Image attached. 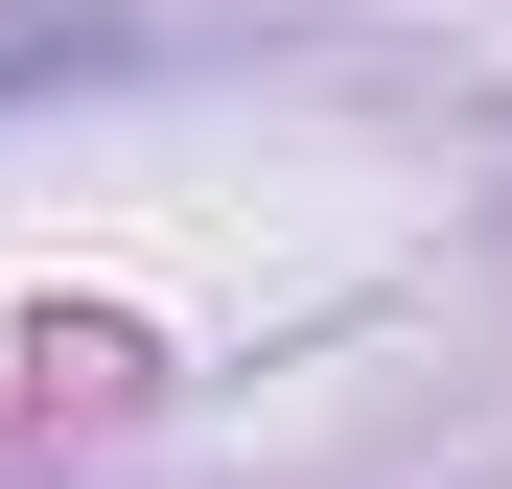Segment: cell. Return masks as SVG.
I'll use <instances>...</instances> for the list:
<instances>
[{"mask_svg": "<svg viewBox=\"0 0 512 489\" xmlns=\"http://www.w3.org/2000/svg\"><path fill=\"white\" fill-rule=\"evenodd\" d=\"M47 70H117V24H70V0H24V24H0V94H47Z\"/></svg>", "mask_w": 512, "mask_h": 489, "instance_id": "cell-1", "label": "cell"}]
</instances>
